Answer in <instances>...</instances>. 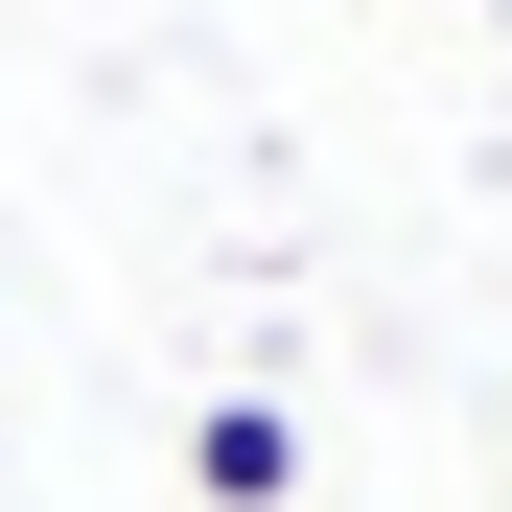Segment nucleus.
Listing matches in <instances>:
<instances>
[{"mask_svg": "<svg viewBox=\"0 0 512 512\" xmlns=\"http://www.w3.org/2000/svg\"><path fill=\"white\" fill-rule=\"evenodd\" d=\"M187 489H210V512H280V489H303V419H280V396H210V419H187Z\"/></svg>", "mask_w": 512, "mask_h": 512, "instance_id": "1", "label": "nucleus"}]
</instances>
